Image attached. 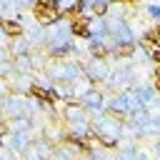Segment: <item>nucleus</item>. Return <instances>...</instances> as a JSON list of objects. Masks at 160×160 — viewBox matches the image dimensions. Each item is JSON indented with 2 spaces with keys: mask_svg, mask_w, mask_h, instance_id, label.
I'll return each mask as SVG.
<instances>
[{
  "mask_svg": "<svg viewBox=\"0 0 160 160\" xmlns=\"http://www.w3.org/2000/svg\"><path fill=\"white\" fill-rule=\"evenodd\" d=\"M10 145H12V150H15V152H20V150L25 148V132H15V138H12V142H10Z\"/></svg>",
  "mask_w": 160,
  "mask_h": 160,
  "instance_id": "9d476101",
  "label": "nucleus"
},
{
  "mask_svg": "<svg viewBox=\"0 0 160 160\" xmlns=\"http://www.w3.org/2000/svg\"><path fill=\"white\" fill-rule=\"evenodd\" d=\"M0 28H2V32H5L8 38H20V35H22V25H20L18 20H10V18H5V20L0 22Z\"/></svg>",
  "mask_w": 160,
  "mask_h": 160,
  "instance_id": "423d86ee",
  "label": "nucleus"
},
{
  "mask_svg": "<svg viewBox=\"0 0 160 160\" xmlns=\"http://www.w3.org/2000/svg\"><path fill=\"white\" fill-rule=\"evenodd\" d=\"M108 10H110V0H90L92 18H102V15H108Z\"/></svg>",
  "mask_w": 160,
  "mask_h": 160,
  "instance_id": "6e6552de",
  "label": "nucleus"
},
{
  "mask_svg": "<svg viewBox=\"0 0 160 160\" xmlns=\"http://www.w3.org/2000/svg\"><path fill=\"white\" fill-rule=\"evenodd\" d=\"M155 158H158V160H160V140H158V142H155Z\"/></svg>",
  "mask_w": 160,
  "mask_h": 160,
  "instance_id": "dca6fc26",
  "label": "nucleus"
},
{
  "mask_svg": "<svg viewBox=\"0 0 160 160\" xmlns=\"http://www.w3.org/2000/svg\"><path fill=\"white\" fill-rule=\"evenodd\" d=\"M85 75H88V80L95 85L98 80H105V78H108V68L102 65V60H92V62L85 68Z\"/></svg>",
  "mask_w": 160,
  "mask_h": 160,
  "instance_id": "7ed1b4c3",
  "label": "nucleus"
},
{
  "mask_svg": "<svg viewBox=\"0 0 160 160\" xmlns=\"http://www.w3.org/2000/svg\"><path fill=\"white\" fill-rule=\"evenodd\" d=\"M148 15L152 20H160V5H148Z\"/></svg>",
  "mask_w": 160,
  "mask_h": 160,
  "instance_id": "9b49d317",
  "label": "nucleus"
},
{
  "mask_svg": "<svg viewBox=\"0 0 160 160\" xmlns=\"http://www.w3.org/2000/svg\"><path fill=\"white\" fill-rule=\"evenodd\" d=\"M110 2H118V5H132L135 0H110Z\"/></svg>",
  "mask_w": 160,
  "mask_h": 160,
  "instance_id": "2eb2a0df",
  "label": "nucleus"
},
{
  "mask_svg": "<svg viewBox=\"0 0 160 160\" xmlns=\"http://www.w3.org/2000/svg\"><path fill=\"white\" fill-rule=\"evenodd\" d=\"M135 50H138V45H135V42H130V40H128V42H115L112 55H115L118 60H120V58H122V60H130V58L135 55Z\"/></svg>",
  "mask_w": 160,
  "mask_h": 160,
  "instance_id": "39448f33",
  "label": "nucleus"
},
{
  "mask_svg": "<svg viewBox=\"0 0 160 160\" xmlns=\"http://www.w3.org/2000/svg\"><path fill=\"white\" fill-rule=\"evenodd\" d=\"M35 2H40V5H45V8H55V10L60 8V2H58V0H35Z\"/></svg>",
  "mask_w": 160,
  "mask_h": 160,
  "instance_id": "ddd939ff",
  "label": "nucleus"
},
{
  "mask_svg": "<svg viewBox=\"0 0 160 160\" xmlns=\"http://www.w3.org/2000/svg\"><path fill=\"white\" fill-rule=\"evenodd\" d=\"M30 95H32L35 100H40V102H48V105H50V90L40 88L38 82H32V85H30Z\"/></svg>",
  "mask_w": 160,
  "mask_h": 160,
  "instance_id": "1a4fd4ad",
  "label": "nucleus"
},
{
  "mask_svg": "<svg viewBox=\"0 0 160 160\" xmlns=\"http://www.w3.org/2000/svg\"><path fill=\"white\" fill-rule=\"evenodd\" d=\"M150 60H152V62H155V65H160V45H158V48H152V50H150Z\"/></svg>",
  "mask_w": 160,
  "mask_h": 160,
  "instance_id": "f8f14e48",
  "label": "nucleus"
},
{
  "mask_svg": "<svg viewBox=\"0 0 160 160\" xmlns=\"http://www.w3.org/2000/svg\"><path fill=\"white\" fill-rule=\"evenodd\" d=\"M82 105L88 108V110H92V112H98V110H102V92L100 90H88V92H82Z\"/></svg>",
  "mask_w": 160,
  "mask_h": 160,
  "instance_id": "20e7f679",
  "label": "nucleus"
},
{
  "mask_svg": "<svg viewBox=\"0 0 160 160\" xmlns=\"http://www.w3.org/2000/svg\"><path fill=\"white\" fill-rule=\"evenodd\" d=\"M90 20H92V18H88V15H80L78 20H72V22H70V35H75V38H80V40H92Z\"/></svg>",
  "mask_w": 160,
  "mask_h": 160,
  "instance_id": "f03ea898",
  "label": "nucleus"
},
{
  "mask_svg": "<svg viewBox=\"0 0 160 160\" xmlns=\"http://www.w3.org/2000/svg\"><path fill=\"white\" fill-rule=\"evenodd\" d=\"M108 52H110V50H108V45H105L102 40H98V38L90 40V55H92V60H105Z\"/></svg>",
  "mask_w": 160,
  "mask_h": 160,
  "instance_id": "0eeeda50",
  "label": "nucleus"
},
{
  "mask_svg": "<svg viewBox=\"0 0 160 160\" xmlns=\"http://www.w3.org/2000/svg\"><path fill=\"white\" fill-rule=\"evenodd\" d=\"M32 15H35L38 25H55L60 20V12L55 8H45L40 2H32Z\"/></svg>",
  "mask_w": 160,
  "mask_h": 160,
  "instance_id": "f257e3e1",
  "label": "nucleus"
},
{
  "mask_svg": "<svg viewBox=\"0 0 160 160\" xmlns=\"http://www.w3.org/2000/svg\"><path fill=\"white\" fill-rule=\"evenodd\" d=\"M0 132H2V138H8V135H10V125L2 122V125H0Z\"/></svg>",
  "mask_w": 160,
  "mask_h": 160,
  "instance_id": "4468645a",
  "label": "nucleus"
}]
</instances>
